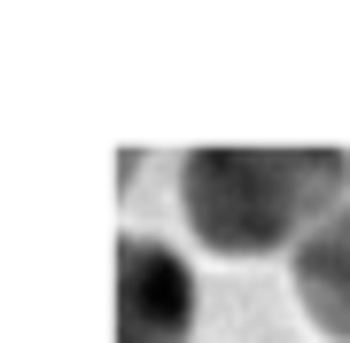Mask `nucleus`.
<instances>
[{
  "label": "nucleus",
  "mask_w": 350,
  "mask_h": 343,
  "mask_svg": "<svg viewBox=\"0 0 350 343\" xmlns=\"http://www.w3.org/2000/svg\"><path fill=\"white\" fill-rule=\"evenodd\" d=\"M350 203V149L288 140V149H187L179 211L211 257H273L296 250L327 211Z\"/></svg>",
  "instance_id": "1"
},
{
  "label": "nucleus",
  "mask_w": 350,
  "mask_h": 343,
  "mask_svg": "<svg viewBox=\"0 0 350 343\" xmlns=\"http://www.w3.org/2000/svg\"><path fill=\"white\" fill-rule=\"evenodd\" d=\"M195 335V273L172 242L117 234V343H187Z\"/></svg>",
  "instance_id": "2"
},
{
  "label": "nucleus",
  "mask_w": 350,
  "mask_h": 343,
  "mask_svg": "<svg viewBox=\"0 0 350 343\" xmlns=\"http://www.w3.org/2000/svg\"><path fill=\"white\" fill-rule=\"evenodd\" d=\"M288 281H296V305L327 343H350V203L327 211L312 234L288 250Z\"/></svg>",
  "instance_id": "3"
}]
</instances>
